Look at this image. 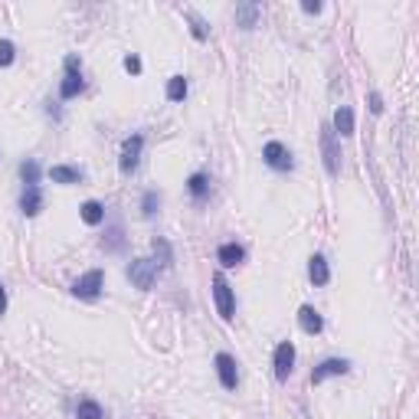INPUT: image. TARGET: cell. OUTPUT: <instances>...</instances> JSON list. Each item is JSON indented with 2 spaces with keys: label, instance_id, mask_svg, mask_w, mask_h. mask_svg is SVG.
<instances>
[{
  "label": "cell",
  "instance_id": "4dcf8cb0",
  "mask_svg": "<svg viewBox=\"0 0 419 419\" xmlns=\"http://www.w3.org/2000/svg\"><path fill=\"white\" fill-rule=\"evenodd\" d=\"M305 13H321V3H305Z\"/></svg>",
  "mask_w": 419,
  "mask_h": 419
},
{
  "label": "cell",
  "instance_id": "7a4b0ae2",
  "mask_svg": "<svg viewBox=\"0 0 419 419\" xmlns=\"http://www.w3.org/2000/svg\"><path fill=\"white\" fill-rule=\"evenodd\" d=\"M213 301H216V311H220L223 321L236 318V298H233V288H230V282H226L223 272L213 275Z\"/></svg>",
  "mask_w": 419,
  "mask_h": 419
},
{
  "label": "cell",
  "instance_id": "8992f818",
  "mask_svg": "<svg viewBox=\"0 0 419 419\" xmlns=\"http://www.w3.org/2000/svg\"><path fill=\"white\" fill-rule=\"evenodd\" d=\"M272 367H275V380L279 383H285L292 377V370H295V344H292V341H282V344L275 347Z\"/></svg>",
  "mask_w": 419,
  "mask_h": 419
},
{
  "label": "cell",
  "instance_id": "cb8c5ba5",
  "mask_svg": "<svg viewBox=\"0 0 419 419\" xmlns=\"http://www.w3.org/2000/svg\"><path fill=\"white\" fill-rule=\"evenodd\" d=\"M102 246L109 249V252H122V246H124V236H122V226H111V233H109V239H102Z\"/></svg>",
  "mask_w": 419,
  "mask_h": 419
},
{
  "label": "cell",
  "instance_id": "2e32d148",
  "mask_svg": "<svg viewBox=\"0 0 419 419\" xmlns=\"http://www.w3.org/2000/svg\"><path fill=\"white\" fill-rule=\"evenodd\" d=\"M187 190H190V197L197 200V203H203V200L210 197V177L207 174H190V180H187Z\"/></svg>",
  "mask_w": 419,
  "mask_h": 419
},
{
  "label": "cell",
  "instance_id": "44dd1931",
  "mask_svg": "<svg viewBox=\"0 0 419 419\" xmlns=\"http://www.w3.org/2000/svg\"><path fill=\"white\" fill-rule=\"evenodd\" d=\"M167 99L171 102H184L187 99V79L184 75H171V82H167Z\"/></svg>",
  "mask_w": 419,
  "mask_h": 419
},
{
  "label": "cell",
  "instance_id": "3957f363",
  "mask_svg": "<svg viewBox=\"0 0 419 419\" xmlns=\"http://www.w3.org/2000/svg\"><path fill=\"white\" fill-rule=\"evenodd\" d=\"M102 285H105V272H102V269H92V272H86L82 279H75L73 295L82 298V301H95V298L102 295Z\"/></svg>",
  "mask_w": 419,
  "mask_h": 419
},
{
  "label": "cell",
  "instance_id": "7c38bea8",
  "mask_svg": "<svg viewBox=\"0 0 419 419\" xmlns=\"http://www.w3.org/2000/svg\"><path fill=\"white\" fill-rule=\"evenodd\" d=\"M50 177L53 184H82L86 171L82 167H69V164H56V167H50Z\"/></svg>",
  "mask_w": 419,
  "mask_h": 419
},
{
  "label": "cell",
  "instance_id": "83f0119b",
  "mask_svg": "<svg viewBox=\"0 0 419 419\" xmlns=\"http://www.w3.org/2000/svg\"><path fill=\"white\" fill-rule=\"evenodd\" d=\"M124 73L138 75L141 73V59H138V56H124Z\"/></svg>",
  "mask_w": 419,
  "mask_h": 419
},
{
  "label": "cell",
  "instance_id": "52a82bcc",
  "mask_svg": "<svg viewBox=\"0 0 419 419\" xmlns=\"http://www.w3.org/2000/svg\"><path fill=\"white\" fill-rule=\"evenodd\" d=\"M141 151H145V135H131V138H124V145H122V160H118V167H122L124 177L138 171V160H141Z\"/></svg>",
  "mask_w": 419,
  "mask_h": 419
},
{
  "label": "cell",
  "instance_id": "f546056e",
  "mask_svg": "<svg viewBox=\"0 0 419 419\" xmlns=\"http://www.w3.org/2000/svg\"><path fill=\"white\" fill-rule=\"evenodd\" d=\"M3 311H7V288L0 285V315H3Z\"/></svg>",
  "mask_w": 419,
  "mask_h": 419
},
{
  "label": "cell",
  "instance_id": "5bb4252c",
  "mask_svg": "<svg viewBox=\"0 0 419 419\" xmlns=\"http://www.w3.org/2000/svg\"><path fill=\"white\" fill-rule=\"evenodd\" d=\"M20 210H24L26 216H37L39 210H43V190L37 187H24V194H20Z\"/></svg>",
  "mask_w": 419,
  "mask_h": 419
},
{
  "label": "cell",
  "instance_id": "5b68a950",
  "mask_svg": "<svg viewBox=\"0 0 419 419\" xmlns=\"http://www.w3.org/2000/svg\"><path fill=\"white\" fill-rule=\"evenodd\" d=\"M262 158H266V164H269L272 171H279V174H288L295 167V158H292V151L285 148L282 141H269L262 148Z\"/></svg>",
  "mask_w": 419,
  "mask_h": 419
},
{
  "label": "cell",
  "instance_id": "ba28073f",
  "mask_svg": "<svg viewBox=\"0 0 419 419\" xmlns=\"http://www.w3.org/2000/svg\"><path fill=\"white\" fill-rule=\"evenodd\" d=\"M321 154H324V167L331 177L341 174V148H337V138L331 128H321Z\"/></svg>",
  "mask_w": 419,
  "mask_h": 419
},
{
  "label": "cell",
  "instance_id": "7402d4cb",
  "mask_svg": "<svg viewBox=\"0 0 419 419\" xmlns=\"http://www.w3.org/2000/svg\"><path fill=\"white\" fill-rule=\"evenodd\" d=\"M20 177H24L26 187H37L39 184V164L33 158H26L24 164H20Z\"/></svg>",
  "mask_w": 419,
  "mask_h": 419
},
{
  "label": "cell",
  "instance_id": "e0dca14e",
  "mask_svg": "<svg viewBox=\"0 0 419 419\" xmlns=\"http://www.w3.org/2000/svg\"><path fill=\"white\" fill-rule=\"evenodd\" d=\"M331 131H341L344 138L354 135V111L347 109V105H341V109L334 111V128Z\"/></svg>",
  "mask_w": 419,
  "mask_h": 419
},
{
  "label": "cell",
  "instance_id": "d4e9b609",
  "mask_svg": "<svg viewBox=\"0 0 419 419\" xmlns=\"http://www.w3.org/2000/svg\"><path fill=\"white\" fill-rule=\"evenodd\" d=\"M154 252H158V256H160V259H158V266H160V269H171L174 256H171V246H167V239H154Z\"/></svg>",
  "mask_w": 419,
  "mask_h": 419
},
{
  "label": "cell",
  "instance_id": "277c9868",
  "mask_svg": "<svg viewBox=\"0 0 419 419\" xmlns=\"http://www.w3.org/2000/svg\"><path fill=\"white\" fill-rule=\"evenodd\" d=\"M124 272H128V279H131L135 288H151L154 279H158L160 266H158V259H135Z\"/></svg>",
  "mask_w": 419,
  "mask_h": 419
},
{
  "label": "cell",
  "instance_id": "603a6c76",
  "mask_svg": "<svg viewBox=\"0 0 419 419\" xmlns=\"http://www.w3.org/2000/svg\"><path fill=\"white\" fill-rule=\"evenodd\" d=\"M75 416H79V419H102L105 413H102V407L95 403V400H79V407H75Z\"/></svg>",
  "mask_w": 419,
  "mask_h": 419
},
{
  "label": "cell",
  "instance_id": "484cf974",
  "mask_svg": "<svg viewBox=\"0 0 419 419\" xmlns=\"http://www.w3.org/2000/svg\"><path fill=\"white\" fill-rule=\"evenodd\" d=\"M13 59H17V46L10 39H0V66H10Z\"/></svg>",
  "mask_w": 419,
  "mask_h": 419
},
{
  "label": "cell",
  "instance_id": "30bf717a",
  "mask_svg": "<svg viewBox=\"0 0 419 419\" xmlns=\"http://www.w3.org/2000/svg\"><path fill=\"white\" fill-rule=\"evenodd\" d=\"M216 377H220V383L226 387V390H236L239 387V370H236V357H230V354H216Z\"/></svg>",
  "mask_w": 419,
  "mask_h": 419
},
{
  "label": "cell",
  "instance_id": "ac0fdd59",
  "mask_svg": "<svg viewBox=\"0 0 419 419\" xmlns=\"http://www.w3.org/2000/svg\"><path fill=\"white\" fill-rule=\"evenodd\" d=\"M236 20H239L243 30H252L256 20H259V3H239L236 7Z\"/></svg>",
  "mask_w": 419,
  "mask_h": 419
},
{
  "label": "cell",
  "instance_id": "9c48e42d",
  "mask_svg": "<svg viewBox=\"0 0 419 419\" xmlns=\"http://www.w3.org/2000/svg\"><path fill=\"white\" fill-rule=\"evenodd\" d=\"M347 370H351V360L347 357H328L311 370V383L318 387V383H324L328 377H341V373H347Z\"/></svg>",
  "mask_w": 419,
  "mask_h": 419
},
{
  "label": "cell",
  "instance_id": "f1b7e54d",
  "mask_svg": "<svg viewBox=\"0 0 419 419\" xmlns=\"http://www.w3.org/2000/svg\"><path fill=\"white\" fill-rule=\"evenodd\" d=\"M370 111H373V115H380V111H383V99H380V92H373V95H370Z\"/></svg>",
  "mask_w": 419,
  "mask_h": 419
},
{
  "label": "cell",
  "instance_id": "4316f807",
  "mask_svg": "<svg viewBox=\"0 0 419 419\" xmlns=\"http://www.w3.org/2000/svg\"><path fill=\"white\" fill-rule=\"evenodd\" d=\"M187 17H190V24H194V37H197V39H207V24L200 20L197 13H187Z\"/></svg>",
  "mask_w": 419,
  "mask_h": 419
},
{
  "label": "cell",
  "instance_id": "6da1fadb",
  "mask_svg": "<svg viewBox=\"0 0 419 419\" xmlns=\"http://www.w3.org/2000/svg\"><path fill=\"white\" fill-rule=\"evenodd\" d=\"M82 89H86L82 62H79V56H66V75H62V82H59V99H75Z\"/></svg>",
  "mask_w": 419,
  "mask_h": 419
},
{
  "label": "cell",
  "instance_id": "8fae6325",
  "mask_svg": "<svg viewBox=\"0 0 419 419\" xmlns=\"http://www.w3.org/2000/svg\"><path fill=\"white\" fill-rule=\"evenodd\" d=\"M298 324H301V331L311 334V337L324 331V318H321V311L311 308V305H301V308H298Z\"/></svg>",
  "mask_w": 419,
  "mask_h": 419
},
{
  "label": "cell",
  "instance_id": "9a60e30c",
  "mask_svg": "<svg viewBox=\"0 0 419 419\" xmlns=\"http://www.w3.org/2000/svg\"><path fill=\"white\" fill-rule=\"evenodd\" d=\"M216 259H220L226 269H236L239 262L246 259V249L239 246V243H223V246L216 249Z\"/></svg>",
  "mask_w": 419,
  "mask_h": 419
},
{
  "label": "cell",
  "instance_id": "d6986e66",
  "mask_svg": "<svg viewBox=\"0 0 419 419\" xmlns=\"http://www.w3.org/2000/svg\"><path fill=\"white\" fill-rule=\"evenodd\" d=\"M79 213H82V220H86L89 226H99V223L105 220V207H102L99 200H86V203L79 207Z\"/></svg>",
  "mask_w": 419,
  "mask_h": 419
},
{
  "label": "cell",
  "instance_id": "ffe728a7",
  "mask_svg": "<svg viewBox=\"0 0 419 419\" xmlns=\"http://www.w3.org/2000/svg\"><path fill=\"white\" fill-rule=\"evenodd\" d=\"M160 210V194L158 190H145V197H141V216L145 220H154Z\"/></svg>",
  "mask_w": 419,
  "mask_h": 419
},
{
  "label": "cell",
  "instance_id": "4fadbf2b",
  "mask_svg": "<svg viewBox=\"0 0 419 419\" xmlns=\"http://www.w3.org/2000/svg\"><path fill=\"white\" fill-rule=\"evenodd\" d=\"M308 279L315 285H328L331 282V266H328V259L321 256V252H315L308 259Z\"/></svg>",
  "mask_w": 419,
  "mask_h": 419
}]
</instances>
